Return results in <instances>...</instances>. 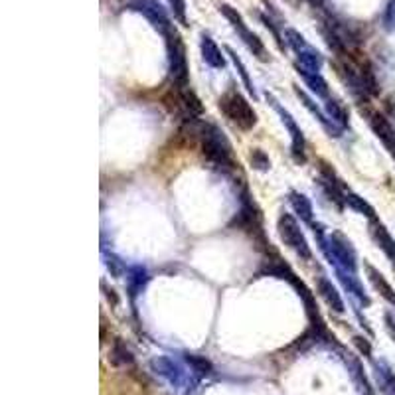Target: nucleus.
I'll return each instance as SVG.
<instances>
[{"mask_svg": "<svg viewBox=\"0 0 395 395\" xmlns=\"http://www.w3.org/2000/svg\"><path fill=\"white\" fill-rule=\"evenodd\" d=\"M202 152L204 157L216 167L223 168V170L236 168V160H233V152H231L228 137L216 125L208 123L202 127Z\"/></svg>", "mask_w": 395, "mask_h": 395, "instance_id": "obj_1", "label": "nucleus"}, {"mask_svg": "<svg viewBox=\"0 0 395 395\" xmlns=\"http://www.w3.org/2000/svg\"><path fill=\"white\" fill-rule=\"evenodd\" d=\"M220 111L233 125H237L241 131H251L255 125H257V113L255 109L249 105L246 97L241 95L237 89H228L223 95L220 97Z\"/></svg>", "mask_w": 395, "mask_h": 395, "instance_id": "obj_2", "label": "nucleus"}, {"mask_svg": "<svg viewBox=\"0 0 395 395\" xmlns=\"http://www.w3.org/2000/svg\"><path fill=\"white\" fill-rule=\"evenodd\" d=\"M167 53H168V71L170 78L178 89L190 88V68L186 58V46L182 42V36L176 32L174 28L168 30L167 34Z\"/></svg>", "mask_w": 395, "mask_h": 395, "instance_id": "obj_3", "label": "nucleus"}, {"mask_svg": "<svg viewBox=\"0 0 395 395\" xmlns=\"http://www.w3.org/2000/svg\"><path fill=\"white\" fill-rule=\"evenodd\" d=\"M277 231H279V237H281L283 243L299 255L302 261H310V259H312V251H310L307 237L302 233V229H300L297 218L290 216L289 211H283L281 216H279V220H277Z\"/></svg>", "mask_w": 395, "mask_h": 395, "instance_id": "obj_4", "label": "nucleus"}, {"mask_svg": "<svg viewBox=\"0 0 395 395\" xmlns=\"http://www.w3.org/2000/svg\"><path fill=\"white\" fill-rule=\"evenodd\" d=\"M220 12L223 14V18L228 20L229 24H231V28L236 30L237 36L241 38V42L249 48V52L253 53V56H257L261 62H269V53H267V48H265L263 42H261V38L249 30L246 20L237 12V9H233L231 4H220Z\"/></svg>", "mask_w": 395, "mask_h": 395, "instance_id": "obj_5", "label": "nucleus"}, {"mask_svg": "<svg viewBox=\"0 0 395 395\" xmlns=\"http://www.w3.org/2000/svg\"><path fill=\"white\" fill-rule=\"evenodd\" d=\"M285 38H287V44L293 52L297 53V60H299L300 68H305L308 71H320L322 65H325V58L322 53L316 50L315 46H310L307 42V38L293 30V28H287L285 30Z\"/></svg>", "mask_w": 395, "mask_h": 395, "instance_id": "obj_6", "label": "nucleus"}, {"mask_svg": "<svg viewBox=\"0 0 395 395\" xmlns=\"http://www.w3.org/2000/svg\"><path fill=\"white\" fill-rule=\"evenodd\" d=\"M267 99L271 101L273 109L279 113L281 117L283 125L287 127V131L290 135V152H293V158L297 160V162H305L307 160V139H305V135L300 131V127L297 125V121L293 119V115L285 109V107L271 95V93H267Z\"/></svg>", "mask_w": 395, "mask_h": 395, "instance_id": "obj_7", "label": "nucleus"}, {"mask_svg": "<svg viewBox=\"0 0 395 395\" xmlns=\"http://www.w3.org/2000/svg\"><path fill=\"white\" fill-rule=\"evenodd\" d=\"M127 9L135 10V12H141L142 16L147 18L150 24L157 28L162 36L167 34L168 30H172L170 18H168L164 9L158 4L157 0H129L127 2Z\"/></svg>", "mask_w": 395, "mask_h": 395, "instance_id": "obj_8", "label": "nucleus"}, {"mask_svg": "<svg viewBox=\"0 0 395 395\" xmlns=\"http://www.w3.org/2000/svg\"><path fill=\"white\" fill-rule=\"evenodd\" d=\"M316 290H318V295L325 299L326 305L332 308L336 315H342L344 310H346V305H344L342 295L338 293V289L334 287L332 281L326 277L325 273H320V275L316 277Z\"/></svg>", "mask_w": 395, "mask_h": 395, "instance_id": "obj_9", "label": "nucleus"}, {"mask_svg": "<svg viewBox=\"0 0 395 395\" xmlns=\"http://www.w3.org/2000/svg\"><path fill=\"white\" fill-rule=\"evenodd\" d=\"M369 127H372V131L376 132V137H378L379 141L384 142L387 152L395 160V131L394 127L389 125V121L381 113H372L369 115Z\"/></svg>", "mask_w": 395, "mask_h": 395, "instance_id": "obj_10", "label": "nucleus"}, {"mask_svg": "<svg viewBox=\"0 0 395 395\" xmlns=\"http://www.w3.org/2000/svg\"><path fill=\"white\" fill-rule=\"evenodd\" d=\"M295 93H297V97H299L300 101L305 103V107H307L308 111L312 113V117H316V121L322 125V129H325V131L328 132L330 137H340V131H342V129H340L338 125L334 123V121L330 119V117H328V115L322 113V111H320V109L316 107L315 101H312V99H310V97H308L307 93L302 91V89L295 88Z\"/></svg>", "mask_w": 395, "mask_h": 395, "instance_id": "obj_11", "label": "nucleus"}, {"mask_svg": "<svg viewBox=\"0 0 395 395\" xmlns=\"http://www.w3.org/2000/svg\"><path fill=\"white\" fill-rule=\"evenodd\" d=\"M200 50H202L204 62L208 63L210 68H214V70L226 68V56L221 53L220 46L214 42V38L206 32H202V36H200Z\"/></svg>", "mask_w": 395, "mask_h": 395, "instance_id": "obj_12", "label": "nucleus"}, {"mask_svg": "<svg viewBox=\"0 0 395 395\" xmlns=\"http://www.w3.org/2000/svg\"><path fill=\"white\" fill-rule=\"evenodd\" d=\"M372 237L378 243V247L387 255V259L391 261L395 269V239L391 233L387 231V228L378 220H372Z\"/></svg>", "mask_w": 395, "mask_h": 395, "instance_id": "obj_13", "label": "nucleus"}, {"mask_svg": "<svg viewBox=\"0 0 395 395\" xmlns=\"http://www.w3.org/2000/svg\"><path fill=\"white\" fill-rule=\"evenodd\" d=\"M297 68V71H299V75L302 79H305V83H307L308 88H310V91L315 93L316 97H322V99H328V91H330V88H328V81H326L322 75H320V71H308L305 70V68H300L299 63L295 65Z\"/></svg>", "mask_w": 395, "mask_h": 395, "instance_id": "obj_14", "label": "nucleus"}, {"mask_svg": "<svg viewBox=\"0 0 395 395\" xmlns=\"http://www.w3.org/2000/svg\"><path fill=\"white\" fill-rule=\"evenodd\" d=\"M366 271H368V279L369 283L374 285V289L378 290L379 295H381L389 305H394L395 307V290L394 287L386 281V277H384V275H381L374 265H369V263H366Z\"/></svg>", "mask_w": 395, "mask_h": 395, "instance_id": "obj_15", "label": "nucleus"}, {"mask_svg": "<svg viewBox=\"0 0 395 395\" xmlns=\"http://www.w3.org/2000/svg\"><path fill=\"white\" fill-rule=\"evenodd\" d=\"M147 283H149V271L142 265H132L127 269V287H129L131 297L141 295L142 289L147 287Z\"/></svg>", "mask_w": 395, "mask_h": 395, "instance_id": "obj_16", "label": "nucleus"}, {"mask_svg": "<svg viewBox=\"0 0 395 395\" xmlns=\"http://www.w3.org/2000/svg\"><path fill=\"white\" fill-rule=\"evenodd\" d=\"M150 366L154 368L157 374L164 376L168 381H172V384H176V386H180V384H182V372H180V368H178L170 358H167V356H162V358H154V360L150 362Z\"/></svg>", "mask_w": 395, "mask_h": 395, "instance_id": "obj_17", "label": "nucleus"}, {"mask_svg": "<svg viewBox=\"0 0 395 395\" xmlns=\"http://www.w3.org/2000/svg\"><path fill=\"white\" fill-rule=\"evenodd\" d=\"M289 202L300 220L310 226V223H312V216H315V211H312V204H310V200H308L307 196L293 190V192L289 194Z\"/></svg>", "mask_w": 395, "mask_h": 395, "instance_id": "obj_18", "label": "nucleus"}, {"mask_svg": "<svg viewBox=\"0 0 395 395\" xmlns=\"http://www.w3.org/2000/svg\"><path fill=\"white\" fill-rule=\"evenodd\" d=\"M344 202H346V206H350L352 210H356L358 214H362V216H366V218H369V221L372 220H378V216H376V210H374V206H369L362 196H358L356 192H352L350 188H346V192H344Z\"/></svg>", "mask_w": 395, "mask_h": 395, "instance_id": "obj_19", "label": "nucleus"}, {"mask_svg": "<svg viewBox=\"0 0 395 395\" xmlns=\"http://www.w3.org/2000/svg\"><path fill=\"white\" fill-rule=\"evenodd\" d=\"M326 115L332 119L334 123L338 125L340 129L344 127H348L350 125V115H348V109L338 101V99H334V97H328L326 99Z\"/></svg>", "mask_w": 395, "mask_h": 395, "instance_id": "obj_20", "label": "nucleus"}, {"mask_svg": "<svg viewBox=\"0 0 395 395\" xmlns=\"http://www.w3.org/2000/svg\"><path fill=\"white\" fill-rule=\"evenodd\" d=\"M376 376L381 389L389 395H395V374L394 369L387 366L386 362H378L376 364Z\"/></svg>", "mask_w": 395, "mask_h": 395, "instance_id": "obj_21", "label": "nucleus"}, {"mask_svg": "<svg viewBox=\"0 0 395 395\" xmlns=\"http://www.w3.org/2000/svg\"><path fill=\"white\" fill-rule=\"evenodd\" d=\"M226 52L229 53V58H231V62H233V65H236L237 73H239V78H241V81H243V85H246V89L251 93L253 97H257V91H255V85L253 81H251V78H249V73H247V68L246 63L241 62V58L237 56L231 48H226Z\"/></svg>", "mask_w": 395, "mask_h": 395, "instance_id": "obj_22", "label": "nucleus"}, {"mask_svg": "<svg viewBox=\"0 0 395 395\" xmlns=\"http://www.w3.org/2000/svg\"><path fill=\"white\" fill-rule=\"evenodd\" d=\"M180 91V103L190 111V115H202L204 113V105L202 101L196 97L190 88H184V89H178Z\"/></svg>", "mask_w": 395, "mask_h": 395, "instance_id": "obj_23", "label": "nucleus"}, {"mask_svg": "<svg viewBox=\"0 0 395 395\" xmlns=\"http://www.w3.org/2000/svg\"><path fill=\"white\" fill-rule=\"evenodd\" d=\"M132 352L129 350V346L121 340H115L113 350H111V362L115 366H127V364H132Z\"/></svg>", "mask_w": 395, "mask_h": 395, "instance_id": "obj_24", "label": "nucleus"}, {"mask_svg": "<svg viewBox=\"0 0 395 395\" xmlns=\"http://www.w3.org/2000/svg\"><path fill=\"white\" fill-rule=\"evenodd\" d=\"M188 366L198 374V376H210L214 372V366H211L210 360H206L204 356H196V354H186L184 356Z\"/></svg>", "mask_w": 395, "mask_h": 395, "instance_id": "obj_25", "label": "nucleus"}, {"mask_svg": "<svg viewBox=\"0 0 395 395\" xmlns=\"http://www.w3.org/2000/svg\"><path fill=\"white\" fill-rule=\"evenodd\" d=\"M249 162H251V167H253L255 170H263L265 172V170H269V168H271V160H269V157H267L261 149L251 150V154H249Z\"/></svg>", "mask_w": 395, "mask_h": 395, "instance_id": "obj_26", "label": "nucleus"}, {"mask_svg": "<svg viewBox=\"0 0 395 395\" xmlns=\"http://www.w3.org/2000/svg\"><path fill=\"white\" fill-rule=\"evenodd\" d=\"M172 9V14L174 18L182 24V26H188V18H186V0H167Z\"/></svg>", "mask_w": 395, "mask_h": 395, "instance_id": "obj_27", "label": "nucleus"}, {"mask_svg": "<svg viewBox=\"0 0 395 395\" xmlns=\"http://www.w3.org/2000/svg\"><path fill=\"white\" fill-rule=\"evenodd\" d=\"M107 261H105V265H107V269H109V273L113 275V277H121L125 271H127V267H125V263L117 257V255H113V253H109L105 257Z\"/></svg>", "mask_w": 395, "mask_h": 395, "instance_id": "obj_28", "label": "nucleus"}, {"mask_svg": "<svg viewBox=\"0 0 395 395\" xmlns=\"http://www.w3.org/2000/svg\"><path fill=\"white\" fill-rule=\"evenodd\" d=\"M354 344L358 346V350H360L366 358H372V346H369V342L364 336H354Z\"/></svg>", "mask_w": 395, "mask_h": 395, "instance_id": "obj_29", "label": "nucleus"}, {"mask_svg": "<svg viewBox=\"0 0 395 395\" xmlns=\"http://www.w3.org/2000/svg\"><path fill=\"white\" fill-rule=\"evenodd\" d=\"M384 20H386L387 28H389V30H394L395 28V0L391 2V4H389V6H387L386 18H384Z\"/></svg>", "mask_w": 395, "mask_h": 395, "instance_id": "obj_30", "label": "nucleus"}, {"mask_svg": "<svg viewBox=\"0 0 395 395\" xmlns=\"http://www.w3.org/2000/svg\"><path fill=\"white\" fill-rule=\"evenodd\" d=\"M386 322H387V330H389V334H391V338H394V340H395V322H394V318L387 315L386 316Z\"/></svg>", "mask_w": 395, "mask_h": 395, "instance_id": "obj_31", "label": "nucleus"}, {"mask_svg": "<svg viewBox=\"0 0 395 395\" xmlns=\"http://www.w3.org/2000/svg\"><path fill=\"white\" fill-rule=\"evenodd\" d=\"M308 2H310V4H315V6H316V4H320L322 0H308Z\"/></svg>", "mask_w": 395, "mask_h": 395, "instance_id": "obj_32", "label": "nucleus"}]
</instances>
